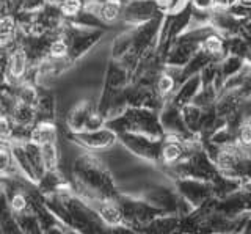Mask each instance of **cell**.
<instances>
[{"instance_id":"1","label":"cell","mask_w":251,"mask_h":234,"mask_svg":"<svg viewBox=\"0 0 251 234\" xmlns=\"http://www.w3.org/2000/svg\"><path fill=\"white\" fill-rule=\"evenodd\" d=\"M28 73V53L25 48H16L10 52L5 63V79L10 83H16L25 79Z\"/></svg>"},{"instance_id":"2","label":"cell","mask_w":251,"mask_h":234,"mask_svg":"<svg viewBox=\"0 0 251 234\" xmlns=\"http://www.w3.org/2000/svg\"><path fill=\"white\" fill-rule=\"evenodd\" d=\"M10 118L14 124V128H24V129H31L35 126V121H36V107L33 105H28V104H24L21 101L16 99V104L11 108V112L8 113Z\"/></svg>"},{"instance_id":"3","label":"cell","mask_w":251,"mask_h":234,"mask_svg":"<svg viewBox=\"0 0 251 234\" xmlns=\"http://www.w3.org/2000/svg\"><path fill=\"white\" fill-rule=\"evenodd\" d=\"M28 140L38 146H44L57 142V129L50 121H39L30 129Z\"/></svg>"},{"instance_id":"4","label":"cell","mask_w":251,"mask_h":234,"mask_svg":"<svg viewBox=\"0 0 251 234\" xmlns=\"http://www.w3.org/2000/svg\"><path fill=\"white\" fill-rule=\"evenodd\" d=\"M78 140L88 148H94V150H100L105 148L113 142V134L108 130H88V134H78Z\"/></svg>"},{"instance_id":"5","label":"cell","mask_w":251,"mask_h":234,"mask_svg":"<svg viewBox=\"0 0 251 234\" xmlns=\"http://www.w3.org/2000/svg\"><path fill=\"white\" fill-rule=\"evenodd\" d=\"M24 150L27 153V157L31 163V167H33L35 173L38 176V181L39 179H43V176L47 173L46 170V165H44V160H43V154H41V146H38L35 143H31L30 140H27L25 143H24Z\"/></svg>"},{"instance_id":"6","label":"cell","mask_w":251,"mask_h":234,"mask_svg":"<svg viewBox=\"0 0 251 234\" xmlns=\"http://www.w3.org/2000/svg\"><path fill=\"white\" fill-rule=\"evenodd\" d=\"M28 208H30V200L22 190L14 192L10 197V210H11V214L13 212H14V215L25 214V212H28Z\"/></svg>"},{"instance_id":"7","label":"cell","mask_w":251,"mask_h":234,"mask_svg":"<svg viewBox=\"0 0 251 234\" xmlns=\"http://www.w3.org/2000/svg\"><path fill=\"white\" fill-rule=\"evenodd\" d=\"M41 154H43V160L47 171H55L58 167V150L55 143H49L41 146Z\"/></svg>"},{"instance_id":"8","label":"cell","mask_w":251,"mask_h":234,"mask_svg":"<svg viewBox=\"0 0 251 234\" xmlns=\"http://www.w3.org/2000/svg\"><path fill=\"white\" fill-rule=\"evenodd\" d=\"M98 11H99V16L102 21L112 22L120 16L121 6H120V2H118V0H105V2L99 6Z\"/></svg>"},{"instance_id":"9","label":"cell","mask_w":251,"mask_h":234,"mask_svg":"<svg viewBox=\"0 0 251 234\" xmlns=\"http://www.w3.org/2000/svg\"><path fill=\"white\" fill-rule=\"evenodd\" d=\"M47 53H49V58L52 60H63L66 58V55L69 53V46L65 38H55V40L49 44V49H47Z\"/></svg>"},{"instance_id":"10","label":"cell","mask_w":251,"mask_h":234,"mask_svg":"<svg viewBox=\"0 0 251 234\" xmlns=\"http://www.w3.org/2000/svg\"><path fill=\"white\" fill-rule=\"evenodd\" d=\"M82 6H83V0H61L60 11L63 16L73 18L80 13Z\"/></svg>"},{"instance_id":"11","label":"cell","mask_w":251,"mask_h":234,"mask_svg":"<svg viewBox=\"0 0 251 234\" xmlns=\"http://www.w3.org/2000/svg\"><path fill=\"white\" fill-rule=\"evenodd\" d=\"M173 88V79L170 76H163L160 82H159V90L162 95H165V93H168L170 90Z\"/></svg>"},{"instance_id":"12","label":"cell","mask_w":251,"mask_h":234,"mask_svg":"<svg viewBox=\"0 0 251 234\" xmlns=\"http://www.w3.org/2000/svg\"><path fill=\"white\" fill-rule=\"evenodd\" d=\"M206 49L209 52H218L220 49H222V43H220L218 38L210 36V38H207V41H206Z\"/></svg>"},{"instance_id":"13","label":"cell","mask_w":251,"mask_h":234,"mask_svg":"<svg viewBox=\"0 0 251 234\" xmlns=\"http://www.w3.org/2000/svg\"><path fill=\"white\" fill-rule=\"evenodd\" d=\"M193 3H195V6L204 10V8H209L210 5H214V0H193Z\"/></svg>"},{"instance_id":"14","label":"cell","mask_w":251,"mask_h":234,"mask_svg":"<svg viewBox=\"0 0 251 234\" xmlns=\"http://www.w3.org/2000/svg\"><path fill=\"white\" fill-rule=\"evenodd\" d=\"M243 2H247V3H251V0H243Z\"/></svg>"},{"instance_id":"15","label":"cell","mask_w":251,"mask_h":234,"mask_svg":"<svg viewBox=\"0 0 251 234\" xmlns=\"http://www.w3.org/2000/svg\"><path fill=\"white\" fill-rule=\"evenodd\" d=\"M0 143H2V138H0Z\"/></svg>"}]
</instances>
